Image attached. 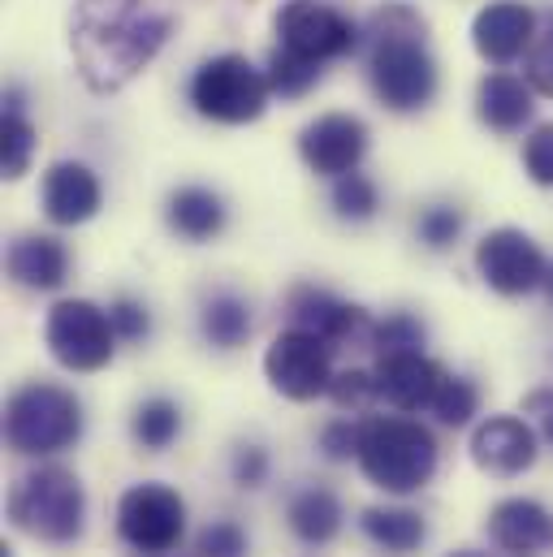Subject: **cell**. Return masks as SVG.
Instances as JSON below:
<instances>
[{
    "mask_svg": "<svg viewBox=\"0 0 553 557\" xmlns=\"http://www.w3.org/2000/svg\"><path fill=\"white\" fill-rule=\"evenodd\" d=\"M173 17L156 13L147 0H78L74 4V61L83 83L96 96L122 91L135 74H143L156 52L169 44Z\"/></svg>",
    "mask_w": 553,
    "mask_h": 557,
    "instance_id": "cell-1",
    "label": "cell"
},
{
    "mask_svg": "<svg viewBox=\"0 0 553 557\" xmlns=\"http://www.w3.org/2000/svg\"><path fill=\"white\" fill-rule=\"evenodd\" d=\"M368 87L390 113H419L437 100L441 74L428 48V22L407 0H385L364 26Z\"/></svg>",
    "mask_w": 553,
    "mask_h": 557,
    "instance_id": "cell-2",
    "label": "cell"
},
{
    "mask_svg": "<svg viewBox=\"0 0 553 557\" xmlns=\"http://www.w3.org/2000/svg\"><path fill=\"white\" fill-rule=\"evenodd\" d=\"M355 462L372 488H381L390 497H411V493H423L432 484L441 449H437L432 428H423L419 419L372 416L364 419Z\"/></svg>",
    "mask_w": 553,
    "mask_h": 557,
    "instance_id": "cell-3",
    "label": "cell"
},
{
    "mask_svg": "<svg viewBox=\"0 0 553 557\" xmlns=\"http://www.w3.org/2000/svg\"><path fill=\"white\" fill-rule=\"evenodd\" d=\"M83 403L74 389L52 381H26L4 403V441L22 458H52L83 441Z\"/></svg>",
    "mask_w": 553,
    "mask_h": 557,
    "instance_id": "cell-4",
    "label": "cell"
},
{
    "mask_svg": "<svg viewBox=\"0 0 553 557\" xmlns=\"http://www.w3.org/2000/svg\"><path fill=\"white\" fill-rule=\"evenodd\" d=\"M9 519L39 545H74L87 528V488L70 467H35L13 484Z\"/></svg>",
    "mask_w": 553,
    "mask_h": 557,
    "instance_id": "cell-5",
    "label": "cell"
},
{
    "mask_svg": "<svg viewBox=\"0 0 553 557\" xmlns=\"http://www.w3.org/2000/svg\"><path fill=\"white\" fill-rule=\"evenodd\" d=\"M186 100H191V109L204 122H217V126H251V122L265 117V109L273 100V87H269V74L251 57L221 52V57L199 61V70L191 74Z\"/></svg>",
    "mask_w": 553,
    "mask_h": 557,
    "instance_id": "cell-6",
    "label": "cell"
},
{
    "mask_svg": "<svg viewBox=\"0 0 553 557\" xmlns=\"http://www.w3.org/2000/svg\"><path fill=\"white\" fill-rule=\"evenodd\" d=\"M44 346L65 372H105L118 355V333L109 307L91 298H61L44 320Z\"/></svg>",
    "mask_w": 553,
    "mask_h": 557,
    "instance_id": "cell-7",
    "label": "cell"
},
{
    "mask_svg": "<svg viewBox=\"0 0 553 557\" xmlns=\"http://www.w3.org/2000/svg\"><path fill=\"white\" fill-rule=\"evenodd\" d=\"M186 536V502L160 480L131 484L118 497V541L143 557L173 554Z\"/></svg>",
    "mask_w": 553,
    "mask_h": 557,
    "instance_id": "cell-8",
    "label": "cell"
},
{
    "mask_svg": "<svg viewBox=\"0 0 553 557\" xmlns=\"http://www.w3.org/2000/svg\"><path fill=\"white\" fill-rule=\"evenodd\" d=\"M273 30L281 48H290L298 57H311L320 65L364 48V26L351 22L342 9H333L329 0H285L276 9Z\"/></svg>",
    "mask_w": 553,
    "mask_h": 557,
    "instance_id": "cell-9",
    "label": "cell"
},
{
    "mask_svg": "<svg viewBox=\"0 0 553 557\" xmlns=\"http://www.w3.org/2000/svg\"><path fill=\"white\" fill-rule=\"evenodd\" d=\"M265 376L281 398L290 403H316V398H329V385H333V346L307 329H285L276 333L265 350Z\"/></svg>",
    "mask_w": 553,
    "mask_h": 557,
    "instance_id": "cell-10",
    "label": "cell"
},
{
    "mask_svg": "<svg viewBox=\"0 0 553 557\" xmlns=\"http://www.w3.org/2000/svg\"><path fill=\"white\" fill-rule=\"evenodd\" d=\"M476 273L502 298H524L545 285L550 260L541 243L515 225H497L476 243Z\"/></svg>",
    "mask_w": 553,
    "mask_h": 557,
    "instance_id": "cell-11",
    "label": "cell"
},
{
    "mask_svg": "<svg viewBox=\"0 0 553 557\" xmlns=\"http://www.w3.org/2000/svg\"><path fill=\"white\" fill-rule=\"evenodd\" d=\"M285 315L294 329L324 337L333 350H364L372 346V329H377V320L359 302H346L324 285H294L285 298Z\"/></svg>",
    "mask_w": 553,
    "mask_h": 557,
    "instance_id": "cell-12",
    "label": "cell"
},
{
    "mask_svg": "<svg viewBox=\"0 0 553 557\" xmlns=\"http://www.w3.org/2000/svg\"><path fill=\"white\" fill-rule=\"evenodd\" d=\"M298 156L316 177H346L368 156V126L355 113H320L303 126Z\"/></svg>",
    "mask_w": 553,
    "mask_h": 557,
    "instance_id": "cell-13",
    "label": "cell"
},
{
    "mask_svg": "<svg viewBox=\"0 0 553 557\" xmlns=\"http://www.w3.org/2000/svg\"><path fill=\"white\" fill-rule=\"evenodd\" d=\"M537 454H541V432L519 416H489L471 432V462L484 475L515 480L537 467Z\"/></svg>",
    "mask_w": 553,
    "mask_h": 557,
    "instance_id": "cell-14",
    "label": "cell"
},
{
    "mask_svg": "<svg viewBox=\"0 0 553 557\" xmlns=\"http://www.w3.org/2000/svg\"><path fill=\"white\" fill-rule=\"evenodd\" d=\"M372 381H377V403L403 416H419V411H432L445 368L423 350H398V355H377Z\"/></svg>",
    "mask_w": 553,
    "mask_h": 557,
    "instance_id": "cell-15",
    "label": "cell"
},
{
    "mask_svg": "<svg viewBox=\"0 0 553 557\" xmlns=\"http://www.w3.org/2000/svg\"><path fill=\"white\" fill-rule=\"evenodd\" d=\"M100 203H105V186L91 164H83V160L48 164V173L39 182V208L52 225H61V230L87 225L100 212Z\"/></svg>",
    "mask_w": 553,
    "mask_h": 557,
    "instance_id": "cell-16",
    "label": "cell"
},
{
    "mask_svg": "<svg viewBox=\"0 0 553 557\" xmlns=\"http://www.w3.org/2000/svg\"><path fill=\"white\" fill-rule=\"evenodd\" d=\"M537 9L524 0H493L471 17V44L489 65H511L537 44Z\"/></svg>",
    "mask_w": 553,
    "mask_h": 557,
    "instance_id": "cell-17",
    "label": "cell"
},
{
    "mask_svg": "<svg viewBox=\"0 0 553 557\" xmlns=\"http://www.w3.org/2000/svg\"><path fill=\"white\" fill-rule=\"evenodd\" d=\"M484 532L506 557H545L553 549V515L537 497H502L489 510Z\"/></svg>",
    "mask_w": 553,
    "mask_h": 557,
    "instance_id": "cell-18",
    "label": "cell"
},
{
    "mask_svg": "<svg viewBox=\"0 0 553 557\" xmlns=\"http://www.w3.org/2000/svg\"><path fill=\"white\" fill-rule=\"evenodd\" d=\"M4 273H9L13 285H22V289L52 294V289H61L70 281V251L52 234H22V238L9 243Z\"/></svg>",
    "mask_w": 553,
    "mask_h": 557,
    "instance_id": "cell-19",
    "label": "cell"
},
{
    "mask_svg": "<svg viewBox=\"0 0 553 557\" xmlns=\"http://www.w3.org/2000/svg\"><path fill=\"white\" fill-rule=\"evenodd\" d=\"M532 113H537V91L528 87V78L493 70L476 83V117L493 135H519L532 122Z\"/></svg>",
    "mask_w": 553,
    "mask_h": 557,
    "instance_id": "cell-20",
    "label": "cell"
},
{
    "mask_svg": "<svg viewBox=\"0 0 553 557\" xmlns=\"http://www.w3.org/2000/svg\"><path fill=\"white\" fill-rule=\"evenodd\" d=\"M164 225L169 234H177L182 243H212L225 234L230 225V208L212 186H177L164 199Z\"/></svg>",
    "mask_w": 553,
    "mask_h": 557,
    "instance_id": "cell-21",
    "label": "cell"
},
{
    "mask_svg": "<svg viewBox=\"0 0 553 557\" xmlns=\"http://www.w3.org/2000/svg\"><path fill=\"white\" fill-rule=\"evenodd\" d=\"M285 523H290V532H294L298 545L324 549V545L337 541V532H342V523H346V510H342V502H337L333 488L307 484V488H298V493L290 497Z\"/></svg>",
    "mask_w": 553,
    "mask_h": 557,
    "instance_id": "cell-22",
    "label": "cell"
},
{
    "mask_svg": "<svg viewBox=\"0 0 553 557\" xmlns=\"http://www.w3.org/2000/svg\"><path fill=\"white\" fill-rule=\"evenodd\" d=\"M199 333H204V342L212 346V350H238V346H247L251 342V333H256V311H251V302L243 298V294H234V289H212L204 302H199Z\"/></svg>",
    "mask_w": 553,
    "mask_h": 557,
    "instance_id": "cell-23",
    "label": "cell"
},
{
    "mask_svg": "<svg viewBox=\"0 0 553 557\" xmlns=\"http://www.w3.org/2000/svg\"><path fill=\"white\" fill-rule=\"evenodd\" d=\"M359 532L390 557H411L428 541V519L411 506H368L359 515Z\"/></svg>",
    "mask_w": 553,
    "mask_h": 557,
    "instance_id": "cell-24",
    "label": "cell"
},
{
    "mask_svg": "<svg viewBox=\"0 0 553 557\" xmlns=\"http://www.w3.org/2000/svg\"><path fill=\"white\" fill-rule=\"evenodd\" d=\"M131 436L143 454H164L182 436V407L173 398H143L131 416Z\"/></svg>",
    "mask_w": 553,
    "mask_h": 557,
    "instance_id": "cell-25",
    "label": "cell"
},
{
    "mask_svg": "<svg viewBox=\"0 0 553 557\" xmlns=\"http://www.w3.org/2000/svg\"><path fill=\"white\" fill-rule=\"evenodd\" d=\"M4 177L9 182H17L26 169H30V160H35V126H30V117H26V104H22V87H9V96H4Z\"/></svg>",
    "mask_w": 553,
    "mask_h": 557,
    "instance_id": "cell-26",
    "label": "cell"
},
{
    "mask_svg": "<svg viewBox=\"0 0 553 557\" xmlns=\"http://www.w3.org/2000/svg\"><path fill=\"white\" fill-rule=\"evenodd\" d=\"M265 74H269L273 96H281V100H303V96L320 83L324 65H320V61H311V57H298V52H290V48H281V44H276Z\"/></svg>",
    "mask_w": 553,
    "mask_h": 557,
    "instance_id": "cell-27",
    "label": "cell"
},
{
    "mask_svg": "<svg viewBox=\"0 0 553 557\" xmlns=\"http://www.w3.org/2000/svg\"><path fill=\"white\" fill-rule=\"evenodd\" d=\"M329 203H333V216H337V221L364 225V221H372V216L381 212V186H377L368 173L355 169V173H346V177H333Z\"/></svg>",
    "mask_w": 553,
    "mask_h": 557,
    "instance_id": "cell-28",
    "label": "cell"
},
{
    "mask_svg": "<svg viewBox=\"0 0 553 557\" xmlns=\"http://www.w3.org/2000/svg\"><path fill=\"white\" fill-rule=\"evenodd\" d=\"M428 416H437V423H445V428H467L471 419L480 416V389H476V381H467L458 372H445V381H441Z\"/></svg>",
    "mask_w": 553,
    "mask_h": 557,
    "instance_id": "cell-29",
    "label": "cell"
},
{
    "mask_svg": "<svg viewBox=\"0 0 553 557\" xmlns=\"http://www.w3.org/2000/svg\"><path fill=\"white\" fill-rule=\"evenodd\" d=\"M463 225H467V216H463L458 203H432V208H423L415 216V238L428 251H450L463 238Z\"/></svg>",
    "mask_w": 553,
    "mask_h": 557,
    "instance_id": "cell-30",
    "label": "cell"
},
{
    "mask_svg": "<svg viewBox=\"0 0 553 557\" xmlns=\"http://www.w3.org/2000/svg\"><path fill=\"white\" fill-rule=\"evenodd\" d=\"M428 346V329L411 311H390L385 320H377L372 329V350L377 355H398V350H423Z\"/></svg>",
    "mask_w": 553,
    "mask_h": 557,
    "instance_id": "cell-31",
    "label": "cell"
},
{
    "mask_svg": "<svg viewBox=\"0 0 553 557\" xmlns=\"http://www.w3.org/2000/svg\"><path fill=\"white\" fill-rule=\"evenodd\" d=\"M109 320H113L118 342H126V346H143L151 337V311H147V302L135 298V294L109 298Z\"/></svg>",
    "mask_w": 553,
    "mask_h": 557,
    "instance_id": "cell-32",
    "label": "cell"
},
{
    "mask_svg": "<svg viewBox=\"0 0 553 557\" xmlns=\"http://www.w3.org/2000/svg\"><path fill=\"white\" fill-rule=\"evenodd\" d=\"M329 403H333L337 411H351V416L368 411V407L377 403V381H372V372H364V368L337 372L333 385H329Z\"/></svg>",
    "mask_w": 553,
    "mask_h": 557,
    "instance_id": "cell-33",
    "label": "cell"
},
{
    "mask_svg": "<svg viewBox=\"0 0 553 557\" xmlns=\"http://www.w3.org/2000/svg\"><path fill=\"white\" fill-rule=\"evenodd\" d=\"M195 554L199 557H247L251 554V536L243 532V523L234 519H217L199 532L195 541Z\"/></svg>",
    "mask_w": 553,
    "mask_h": 557,
    "instance_id": "cell-34",
    "label": "cell"
},
{
    "mask_svg": "<svg viewBox=\"0 0 553 557\" xmlns=\"http://www.w3.org/2000/svg\"><path fill=\"white\" fill-rule=\"evenodd\" d=\"M269 471H273V458H269V449L260 445V441H243V445H234V454H230V475H234V484L238 488H265L269 484Z\"/></svg>",
    "mask_w": 553,
    "mask_h": 557,
    "instance_id": "cell-35",
    "label": "cell"
},
{
    "mask_svg": "<svg viewBox=\"0 0 553 557\" xmlns=\"http://www.w3.org/2000/svg\"><path fill=\"white\" fill-rule=\"evenodd\" d=\"M359 436H364V419H329L320 428V454L329 462H351L359 458Z\"/></svg>",
    "mask_w": 553,
    "mask_h": 557,
    "instance_id": "cell-36",
    "label": "cell"
},
{
    "mask_svg": "<svg viewBox=\"0 0 553 557\" xmlns=\"http://www.w3.org/2000/svg\"><path fill=\"white\" fill-rule=\"evenodd\" d=\"M524 173H528L537 186H553V122L537 126V131L524 139Z\"/></svg>",
    "mask_w": 553,
    "mask_h": 557,
    "instance_id": "cell-37",
    "label": "cell"
},
{
    "mask_svg": "<svg viewBox=\"0 0 553 557\" xmlns=\"http://www.w3.org/2000/svg\"><path fill=\"white\" fill-rule=\"evenodd\" d=\"M524 78H528V87H532L537 96H553V26L545 35H537V44H532V52H528Z\"/></svg>",
    "mask_w": 553,
    "mask_h": 557,
    "instance_id": "cell-38",
    "label": "cell"
},
{
    "mask_svg": "<svg viewBox=\"0 0 553 557\" xmlns=\"http://www.w3.org/2000/svg\"><path fill=\"white\" fill-rule=\"evenodd\" d=\"M519 411H524V419H528V423L541 432V441L553 449V385H541V389L524 394Z\"/></svg>",
    "mask_w": 553,
    "mask_h": 557,
    "instance_id": "cell-39",
    "label": "cell"
},
{
    "mask_svg": "<svg viewBox=\"0 0 553 557\" xmlns=\"http://www.w3.org/2000/svg\"><path fill=\"white\" fill-rule=\"evenodd\" d=\"M541 289H545V298H550V307H553V260H550V273H545V285H541Z\"/></svg>",
    "mask_w": 553,
    "mask_h": 557,
    "instance_id": "cell-40",
    "label": "cell"
},
{
    "mask_svg": "<svg viewBox=\"0 0 553 557\" xmlns=\"http://www.w3.org/2000/svg\"><path fill=\"white\" fill-rule=\"evenodd\" d=\"M445 557H493V554H480V549H454V554H445Z\"/></svg>",
    "mask_w": 553,
    "mask_h": 557,
    "instance_id": "cell-41",
    "label": "cell"
}]
</instances>
